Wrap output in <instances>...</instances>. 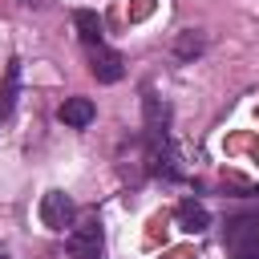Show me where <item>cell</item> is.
I'll return each mask as SVG.
<instances>
[{
	"mask_svg": "<svg viewBox=\"0 0 259 259\" xmlns=\"http://www.w3.org/2000/svg\"><path fill=\"white\" fill-rule=\"evenodd\" d=\"M73 198L65 194V190H49L45 198H40V223L49 227V231H69L73 227Z\"/></svg>",
	"mask_w": 259,
	"mask_h": 259,
	"instance_id": "1",
	"label": "cell"
},
{
	"mask_svg": "<svg viewBox=\"0 0 259 259\" xmlns=\"http://www.w3.org/2000/svg\"><path fill=\"white\" fill-rule=\"evenodd\" d=\"M89 73H93L101 85H113V81H121V77H125V61H121L113 49L93 45V49H89Z\"/></svg>",
	"mask_w": 259,
	"mask_h": 259,
	"instance_id": "2",
	"label": "cell"
},
{
	"mask_svg": "<svg viewBox=\"0 0 259 259\" xmlns=\"http://www.w3.org/2000/svg\"><path fill=\"white\" fill-rule=\"evenodd\" d=\"M57 117H61L69 130H85V125L97 117V109H93V101H89V97H65V101H61V109H57Z\"/></svg>",
	"mask_w": 259,
	"mask_h": 259,
	"instance_id": "3",
	"label": "cell"
},
{
	"mask_svg": "<svg viewBox=\"0 0 259 259\" xmlns=\"http://www.w3.org/2000/svg\"><path fill=\"white\" fill-rule=\"evenodd\" d=\"M174 219H178V227H182L186 235H202V231L210 227V210H206L202 202H194V198H186V202H178V210H174Z\"/></svg>",
	"mask_w": 259,
	"mask_h": 259,
	"instance_id": "4",
	"label": "cell"
},
{
	"mask_svg": "<svg viewBox=\"0 0 259 259\" xmlns=\"http://www.w3.org/2000/svg\"><path fill=\"white\" fill-rule=\"evenodd\" d=\"M73 24H77V36L93 49V45H101V32H105V24H101V16L93 12V8H77L73 12Z\"/></svg>",
	"mask_w": 259,
	"mask_h": 259,
	"instance_id": "5",
	"label": "cell"
},
{
	"mask_svg": "<svg viewBox=\"0 0 259 259\" xmlns=\"http://www.w3.org/2000/svg\"><path fill=\"white\" fill-rule=\"evenodd\" d=\"M16 85H20V61H12L8 73H4V81H0V117L12 113V105H16Z\"/></svg>",
	"mask_w": 259,
	"mask_h": 259,
	"instance_id": "6",
	"label": "cell"
},
{
	"mask_svg": "<svg viewBox=\"0 0 259 259\" xmlns=\"http://www.w3.org/2000/svg\"><path fill=\"white\" fill-rule=\"evenodd\" d=\"M142 105H146V130L150 134H162L166 130V117H170V109H166V101H158L150 89H146V97H142Z\"/></svg>",
	"mask_w": 259,
	"mask_h": 259,
	"instance_id": "7",
	"label": "cell"
},
{
	"mask_svg": "<svg viewBox=\"0 0 259 259\" xmlns=\"http://www.w3.org/2000/svg\"><path fill=\"white\" fill-rule=\"evenodd\" d=\"M202 49H206V32H198V28H186V32H178V40H174V53H178L182 61L198 57Z\"/></svg>",
	"mask_w": 259,
	"mask_h": 259,
	"instance_id": "8",
	"label": "cell"
},
{
	"mask_svg": "<svg viewBox=\"0 0 259 259\" xmlns=\"http://www.w3.org/2000/svg\"><path fill=\"white\" fill-rule=\"evenodd\" d=\"M235 259H259V247H243V251H235Z\"/></svg>",
	"mask_w": 259,
	"mask_h": 259,
	"instance_id": "9",
	"label": "cell"
},
{
	"mask_svg": "<svg viewBox=\"0 0 259 259\" xmlns=\"http://www.w3.org/2000/svg\"><path fill=\"white\" fill-rule=\"evenodd\" d=\"M20 4H28V8H40V4H49V0H20Z\"/></svg>",
	"mask_w": 259,
	"mask_h": 259,
	"instance_id": "10",
	"label": "cell"
},
{
	"mask_svg": "<svg viewBox=\"0 0 259 259\" xmlns=\"http://www.w3.org/2000/svg\"><path fill=\"white\" fill-rule=\"evenodd\" d=\"M73 259H97V255H73Z\"/></svg>",
	"mask_w": 259,
	"mask_h": 259,
	"instance_id": "11",
	"label": "cell"
},
{
	"mask_svg": "<svg viewBox=\"0 0 259 259\" xmlns=\"http://www.w3.org/2000/svg\"><path fill=\"white\" fill-rule=\"evenodd\" d=\"M0 259H4V255H0Z\"/></svg>",
	"mask_w": 259,
	"mask_h": 259,
	"instance_id": "12",
	"label": "cell"
}]
</instances>
